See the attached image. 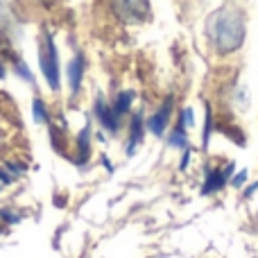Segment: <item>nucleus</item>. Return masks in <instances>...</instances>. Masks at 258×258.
<instances>
[{
    "label": "nucleus",
    "mask_w": 258,
    "mask_h": 258,
    "mask_svg": "<svg viewBox=\"0 0 258 258\" xmlns=\"http://www.w3.org/2000/svg\"><path fill=\"white\" fill-rule=\"evenodd\" d=\"M206 32L220 52H233L245 39V16L233 5H224L209 18Z\"/></svg>",
    "instance_id": "obj_1"
},
{
    "label": "nucleus",
    "mask_w": 258,
    "mask_h": 258,
    "mask_svg": "<svg viewBox=\"0 0 258 258\" xmlns=\"http://www.w3.org/2000/svg\"><path fill=\"white\" fill-rule=\"evenodd\" d=\"M39 63L43 71L45 80H48L50 89H59V61H57V48H54L52 36L45 32L43 41L39 43Z\"/></svg>",
    "instance_id": "obj_2"
},
{
    "label": "nucleus",
    "mask_w": 258,
    "mask_h": 258,
    "mask_svg": "<svg viewBox=\"0 0 258 258\" xmlns=\"http://www.w3.org/2000/svg\"><path fill=\"white\" fill-rule=\"evenodd\" d=\"M111 12L129 23H143L150 16V0H109Z\"/></svg>",
    "instance_id": "obj_3"
},
{
    "label": "nucleus",
    "mask_w": 258,
    "mask_h": 258,
    "mask_svg": "<svg viewBox=\"0 0 258 258\" xmlns=\"http://www.w3.org/2000/svg\"><path fill=\"white\" fill-rule=\"evenodd\" d=\"M98 116L107 129H111V132L118 129V113L111 111V107H107L104 102H98Z\"/></svg>",
    "instance_id": "obj_4"
},
{
    "label": "nucleus",
    "mask_w": 258,
    "mask_h": 258,
    "mask_svg": "<svg viewBox=\"0 0 258 258\" xmlns=\"http://www.w3.org/2000/svg\"><path fill=\"white\" fill-rule=\"evenodd\" d=\"M168 113H170V100H168V104H163V109H161L156 116H152V120L147 122V127L152 129V134H156V136L163 134V127H165V122H168Z\"/></svg>",
    "instance_id": "obj_5"
},
{
    "label": "nucleus",
    "mask_w": 258,
    "mask_h": 258,
    "mask_svg": "<svg viewBox=\"0 0 258 258\" xmlns=\"http://www.w3.org/2000/svg\"><path fill=\"white\" fill-rule=\"evenodd\" d=\"M82 66H84V59H82V54H77V57L71 61V86H73V91L80 89V82H82Z\"/></svg>",
    "instance_id": "obj_6"
},
{
    "label": "nucleus",
    "mask_w": 258,
    "mask_h": 258,
    "mask_svg": "<svg viewBox=\"0 0 258 258\" xmlns=\"http://www.w3.org/2000/svg\"><path fill=\"white\" fill-rule=\"evenodd\" d=\"M229 170H231V168H229ZM229 170H227V172H215V174H211L209 181H206V186H204V192H213V190H218V188H222V186H224V177L229 174Z\"/></svg>",
    "instance_id": "obj_7"
},
{
    "label": "nucleus",
    "mask_w": 258,
    "mask_h": 258,
    "mask_svg": "<svg viewBox=\"0 0 258 258\" xmlns=\"http://www.w3.org/2000/svg\"><path fill=\"white\" fill-rule=\"evenodd\" d=\"M129 102H132V93H122L120 98H118V102H116V109H113V111H116V113H122V111H127Z\"/></svg>",
    "instance_id": "obj_8"
},
{
    "label": "nucleus",
    "mask_w": 258,
    "mask_h": 258,
    "mask_svg": "<svg viewBox=\"0 0 258 258\" xmlns=\"http://www.w3.org/2000/svg\"><path fill=\"white\" fill-rule=\"evenodd\" d=\"M34 118H36V120H41V122L48 120V116H45V109H43V102H39V100L34 102Z\"/></svg>",
    "instance_id": "obj_9"
},
{
    "label": "nucleus",
    "mask_w": 258,
    "mask_h": 258,
    "mask_svg": "<svg viewBox=\"0 0 258 258\" xmlns=\"http://www.w3.org/2000/svg\"><path fill=\"white\" fill-rule=\"evenodd\" d=\"M170 143H172L174 147H183V145H186V136L181 134V129H179L177 134H172V136H170Z\"/></svg>",
    "instance_id": "obj_10"
},
{
    "label": "nucleus",
    "mask_w": 258,
    "mask_h": 258,
    "mask_svg": "<svg viewBox=\"0 0 258 258\" xmlns=\"http://www.w3.org/2000/svg\"><path fill=\"white\" fill-rule=\"evenodd\" d=\"M242 181H245V172H240V174H238L236 179H233V183H236V186H240Z\"/></svg>",
    "instance_id": "obj_11"
},
{
    "label": "nucleus",
    "mask_w": 258,
    "mask_h": 258,
    "mask_svg": "<svg viewBox=\"0 0 258 258\" xmlns=\"http://www.w3.org/2000/svg\"><path fill=\"white\" fill-rule=\"evenodd\" d=\"M39 3H43V5H52V3H57V0H39Z\"/></svg>",
    "instance_id": "obj_12"
}]
</instances>
